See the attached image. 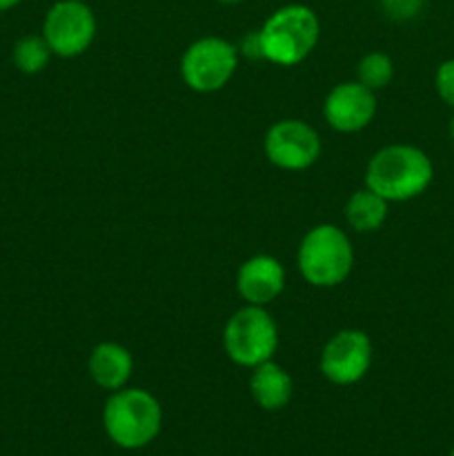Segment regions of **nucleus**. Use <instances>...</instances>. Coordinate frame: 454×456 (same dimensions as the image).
<instances>
[{
  "instance_id": "obj_1",
  "label": "nucleus",
  "mask_w": 454,
  "mask_h": 456,
  "mask_svg": "<svg viewBox=\"0 0 454 456\" xmlns=\"http://www.w3.org/2000/svg\"><path fill=\"white\" fill-rule=\"evenodd\" d=\"M434 167L430 156L414 145H387L372 156L365 172V185L387 203H401L421 196L430 187Z\"/></svg>"
},
{
  "instance_id": "obj_2",
  "label": "nucleus",
  "mask_w": 454,
  "mask_h": 456,
  "mask_svg": "<svg viewBox=\"0 0 454 456\" xmlns=\"http://www.w3.org/2000/svg\"><path fill=\"white\" fill-rule=\"evenodd\" d=\"M107 436L118 448L138 450L150 445L163 426V410L154 395L141 387H120L102 410Z\"/></svg>"
},
{
  "instance_id": "obj_3",
  "label": "nucleus",
  "mask_w": 454,
  "mask_h": 456,
  "mask_svg": "<svg viewBox=\"0 0 454 456\" xmlns=\"http://www.w3.org/2000/svg\"><path fill=\"white\" fill-rule=\"evenodd\" d=\"M258 36L265 61L292 67L305 61L316 47L320 25L316 13L305 4H285L267 18Z\"/></svg>"
},
{
  "instance_id": "obj_4",
  "label": "nucleus",
  "mask_w": 454,
  "mask_h": 456,
  "mask_svg": "<svg viewBox=\"0 0 454 456\" xmlns=\"http://www.w3.org/2000/svg\"><path fill=\"white\" fill-rule=\"evenodd\" d=\"M354 265V249L350 239L338 227L316 225L303 236L298 248V270L303 279L316 288H334L350 276Z\"/></svg>"
},
{
  "instance_id": "obj_5",
  "label": "nucleus",
  "mask_w": 454,
  "mask_h": 456,
  "mask_svg": "<svg viewBox=\"0 0 454 456\" xmlns=\"http://www.w3.org/2000/svg\"><path fill=\"white\" fill-rule=\"evenodd\" d=\"M227 356L240 368H256L272 361L279 347V328L265 307L245 305L230 316L223 332Z\"/></svg>"
},
{
  "instance_id": "obj_6",
  "label": "nucleus",
  "mask_w": 454,
  "mask_h": 456,
  "mask_svg": "<svg viewBox=\"0 0 454 456\" xmlns=\"http://www.w3.org/2000/svg\"><path fill=\"white\" fill-rule=\"evenodd\" d=\"M239 67V49L225 38L207 36L185 49L181 61L182 80L199 94H212L225 87Z\"/></svg>"
},
{
  "instance_id": "obj_7",
  "label": "nucleus",
  "mask_w": 454,
  "mask_h": 456,
  "mask_svg": "<svg viewBox=\"0 0 454 456\" xmlns=\"http://www.w3.org/2000/svg\"><path fill=\"white\" fill-rule=\"evenodd\" d=\"M93 36H96V16L83 0H58L45 13L43 38L56 56H80L93 43Z\"/></svg>"
},
{
  "instance_id": "obj_8",
  "label": "nucleus",
  "mask_w": 454,
  "mask_h": 456,
  "mask_svg": "<svg viewBox=\"0 0 454 456\" xmlns=\"http://www.w3.org/2000/svg\"><path fill=\"white\" fill-rule=\"evenodd\" d=\"M265 154L276 167L301 172L319 160L320 138L316 129L303 120H279L267 129Z\"/></svg>"
},
{
  "instance_id": "obj_9",
  "label": "nucleus",
  "mask_w": 454,
  "mask_h": 456,
  "mask_svg": "<svg viewBox=\"0 0 454 456\" xmlns=\"http://www.w3.org/2000/svg\"><path fill=\"white\" fill-rule=\"evenodd\" d=\"M372 365V343L361 330H341L320 352V372L334 386H352L368 374Z\"/></svg>"
},
{
  "instance_id": "obj_10",
  "label": "nucleus",
  "mask_w": 454,
  "mask_h": 456,
  "mask_svg": "<svg viewBox=\"0 0 454 456\" xmlns=\"http://www.w3.org/2000/svg\"><path fill=\"white\" fill-rule=\"evenodd\" d=\"M377 114V98L372 89L361 83H341L328 94L323 116L336 132L354 134L368 127Z\"/></svg>"
},
{
  "instance_id": "obj_11",
  "label": "nucleus",
  "mask_w": 454,
  "mask_h": 456,
  "mask_svg": "<svg viewBox=\"0 0 454 456\" xmlns=\"http://www.w3.org/2000/svg\"><path fill=\"white\" fill-rule=\"evenodd\" d=\"M236 289L247 305H270L285 289L283 265L267 254L247 258L236 274Z\"/></svg>"
},
{
  "instance_id": "obj_12",
  "label": "nucleus",
  "mask_w": 454,
  "mask_h": 456,
  "mask_svg": "<svg viewBox=\"0 0 454 456\" xmlns=\"http://www.w3.org/2000/svg\"><path fill=\"white\" fill-rule=\"evenodd\" d=\"M132 370V354L127 347L118 346V343H101L89 354V374L102 390L116 392L127 386Z\"/></svg>"
},
{
  "instance_id": "obj_13",
  "label": "nucleus",
  "mask_w": 454,
  "mask_h": 456,
  "mask_svg": "<svg viewBox=\"0 0 454 456\" xmlns=\"http://www.w3.org/2000/svg\"><path fill=\"white\" fill-rule=\"evenodd\" d=\"M249 392L263 410H280L292 399L294 383L280 365L265 361V363L252 368Z\"/></svg>"
},
{
  "instance_id": "obj_14",
  "label": "nucleus",
  "mask_w": 454,
  "mask_h": 456,
  "mask_svg": "<svg viewBox=\"0 0 454 456\" xmlns=\"http://www.w3.org/2000/svg\"><path fill=\"white\" fill-rule=\"evenodd\" d=\"M387 218V200L369 187L354 191L345 205V221L356 232H377Z\"/></svg>"
},
{
  "instance_id": "obj_15",
  "label": "nucleus",
  "mask_w": 454,
  "mask_h": 456,
  "mask_svg": "<svg viewBox=\"0 0 454 456\" xmlns=\"http://www.w3.org/2000/svg\"><path fill=\"white\" fill-rule=\"evenodd\" d=\"M49 58H52V49H49L43 34L22 36V38L13 45V65H16L22 74H40V71L47 67Z\"/></svg>"
},
{
  "instance_id": "obj_16",
  "label": "nucleus",
  "mask_w": 454,
  "mask_h": 456,
  "mask_svg": "<svg viewBox=\"0 0 454 456\" xmlns=\"http://www.w3.org/2000/svg\"><path fill=\"white\" fill-rule=\"evenodd\" d=\"M392 76H394V65L392 58L383 52L365 53L359 62V83L365 85L368 89L377 92L390 85Z\"/></svg>"
},
{
  "instance_id": "obj_17",
  "label": "nucleus",
  "mask_w": 454,
  "mask_h": 456,
  "mask_svg": "<svg viewBox=\"0 0 454 456\" xmlns=\"http://www.w3.org/2000/svg\"><path fill=\"white\" fill-rule=\"evenodd\" d=\"M427 0H381V9L396 22L414 20L423 12Z\"/></svg>"
},
{
  "instance_id": "obj_18",
  "label": "nucleus",
  "mask_w": 454,
  "mask_h": 456,
  "mask_svg": "<svg viewBox=\"0 0 454 456\" xmlns=\"http://www.w3.org/2000/svg\"><path fill=\"white\" fill-rule=\"evenodd\" d=\"M434 85L439 96L443 98L450 107H454V58L441 62L434 76Z\"/></svg>"
},
{
  "instance_id": "obj_19",
  "label": "nucleus",
  "mask_w": 454,
  "mask_h": 456,
  "mask_svg": "<svg viewBox=\"0 0 454 456\" xmlns=\"http://www.w3.org/2000/svg\"><path fill=\"white\" fill-rule=\"evenodd\" d=\"M239 53H243L245 58H249V61H258V58H263V47H261V36H258V31H252V34H247L243 38V43H240Z\"/></svg>"
},
{
  "instance_id": "obj_20",
  "label": "nucleus",
  "mask_w": 454,
  "mask_h": 456,
  "mask_svg": "<svg viewBox=\"0 0 454 456\" xmlns=\"http://www.w3.org/2000/svg\"><path fill=\"white\" fill-rule=\"evenodd\" d=\"M20 3L22 0H0V12H9V9H13Z\"/></svg>"
},
{
  "instance_id": "obj_21",
  "label": "nucleus",
  "mask_w": 454,
  "mask_h": 456,
  "mask_svg": "<svg viewBox=\"0 0 454 456\" xmlns=\"http://www.w3.org/2000/svg\"><path fill=\"white\" fill-rule=\"evenodd\" d=\"M450 138H452V142H454V116H452V120H450Z\"/></svg>"
},
{
  "instance_id": "obj_22",
  "label": "nucleus",
  "mask_w": 454,
  "mask_h": 456,
  "mask_svg": "<svg viewBox=\"0 0 454 456\" xmlns=\"http://www.w3.org/2000/svg\"><path fill=\"white\" fill-rule=\"evenodd\" d=\"M218 3H223V4H239V3H243V0H218Z\"/></svg>"
},
{
  "instance_id": "obj_23",
  "label": "nucleus",
  "mask_w": 454,
  "mask_h": 456,
  "mask_svg": "<svg viewBox=\"0 0 454 456\" xmlns=\"http://www.w3.org/2000/svg\"><path fill=\"white\" fill-rule=\"evenodd\" d=\"M450 456H454V450H452V452H450Z\"/></svg>"
}]
</instances>
